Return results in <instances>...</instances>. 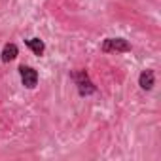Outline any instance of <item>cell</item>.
Wrapping results in <instances>:
<instances>
[{
	"mask_svg": "<svg viewBox=\"0 0 161 161\" xmlns=\"http://www.w3.org/2000/svg\"><path fill=\"white\" fill-rule=\"evenodd\" d=\"M70 78L74 80V84H76V87H78L80 97H89V95L97 93V87H95V84L91 82V78H89L87 70H76V72L70 74Z\"/></svg>",
	"mask_w": 161,
	"mask_h": 161,
	"instance_id": "6da1fadb",
	"label": "cell"
},
{
	"mask_svg": "<svg viewBox=\"0 0 161 161\" xmlns=\"http://www.w3.org/2000/svg\"><path fill=\"white\" fill-rule=\"evenodd\" d=\"M103 53H127L131 51V44L125 38H106L101 46Z\"/></svg>",
	"mask_w": 161,
	"mask_h": 161,
	"instance_id": "7a4b0ae2",
	"label": "cell"
},
{
	"mask_svg": "<svg viewBox=\"0 0 161 161\" xmlns=\"http://www.w3.org/2000/svg\"><path fill=\"white\" fill-rule=\"evenodd\" d=\"M19 76H21V84L27 87V89H34L38 86V70L29 66V64H21L19 66Z\"/></svg>",
	"mask_w": 161,
	"mask_h": 161,
	"instance_id": "3957f363",
	"label": "cell"
},
{
	"mask_svg": "<svg viewBox=\"0 0 161 161\" xmlns=\"http://www.w3.org/2000/svg\"><path fill=\"white\" fill-rule=\"evenodd\" d=\"M138 86H140L142 91H152L153 89V86H155V72L152 68H146V70L140 72V76H138Z\"/></svg>",
	"mask_w": 161,
	"mask_h": 161,
	"instance_id": "277c9868",
	"label": "cell"
},
{
	"mask_svg": "<svg viewBox=\"0 0 161 161\" xmlns=\"http://www.w3.org/2000/svg\"><path fill=\"white\" fill-rule=\"evenodd\" d=\"M17 55H19V47H17L14 42H8V44H4V47H2L0 59H2V63H12V61L17 59Z\"/></svg>",
	"mask_w": 161,
	"mask_h": 161,
	"instance_id": "5b68a950",
	"label": "cell"
},
{
	"mask_svg": "<svg viewBox=\"0 0 161 161\" xmlns=\"http://www.w3.org/2000/svg\"><path fill=\"white\" fill-rule=\"evenodd\" d=\"M25 46H27L36 57H42V55L46 53V44H44V40H40V38H29V40H25Z\"/></svg>",
	"mask_w": 161,
	"mask_h": 161,
	"instance_id": "8992f818",
	"label": "cell"
}]
</instances>
